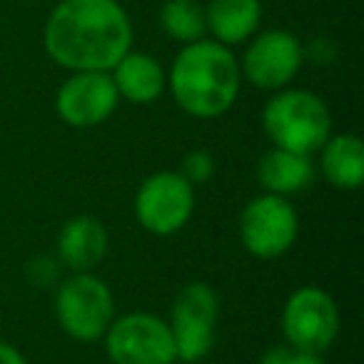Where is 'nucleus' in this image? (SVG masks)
Here are the masks:
<instances>
[{
    "instance_id": "f257e3e1",
    "label": "nucleus",
    "mask_w": 364,
    "mask_h": 364,
    "mask_svg": "<svg viewBox=\"0 0 364 364\" xmlns=\"http://www.w3.org/2000/svg\"><path fill=\"white\" fill-rule=\"evenodd\" d=\"M130 46V18L117 0H60L48 18V55L73 73L112 70Z\"/></svg>"
},
{
    "instance_id": "f03ea898",
    "label": "nucleus",
    "mask_w": 364,
    "mask_h": 364,
    "mask_svg": "<svg viewBox=\"0 0 364 364\" xmlns=\"http://www.w3.org/2000/svg\"><path fill=\"white\" fill-rule=\"evenodd\" d=\"M242 70L228 46L195 41L177 53L170 70L175 102L193 117H220L235 105Z\"/></svg>"
},
{
    "instance_id": "7ed1b4c3",
    "label": "nucleus",
    "mask_w": 364,
    "mask_h": 364,
    "mask_svg": "<svg viewBox=\"0 0 364 364\" xmlns=\"http://www.w3.org/2000/svg\"><path fill=\"white\" fill-rule=\"evenodd\" d=\"M262 127L274 147L312 155L327 142L332 117L319 95L309 90H277L264 105Z\"/></svg>"
},
{
    "instance_id": "20e7f679",
    "label": "nucleus",
    "mask_w": 364,
    "mask_h": 364,
    "mask_svg": "<svg viewBox=\"0 0 364 364\" xmlns=\"http://www.w3.org/2000/svg\"><path fill=\"white\" fill-rule=\"evenodd\" d=\"M55 314L63 332L77 342H95L107 332L115 314L112 292L92 272H75L58 287Z\"/></svg>"
},
{
    "instance_id": "39448f33",
    "label": "nucleus",
    "mask_w": 364,
    "mask_h": 364,
    "mask_svg": "<svg viewBox=\"0 0 364 364\" xmlns=\"http://www.w3.org/2000/svg\"><path fill=\"white\" fill-rule=\"evenodd\" d=\"M220 302L210 284L190 282L177 292L170 312V332L175 339L177 362L193 364L208 357L215 344Z\"/></svg>"
},
{
    "instance_id": "423d86ee",
    "label": "nucleus",
    "mask_w": 364,
    "mask_h": 364,
    "mask_svg": "<svg viewBox=\"0 0 364 364\" xmlns=\"http://www.w3.org/2000/svg\"><path fill=\"white\" fill-rule=\"evenodd\" d=\"M105 337L107 354L115 364H175L177 349L170 324L157 314L130 312L110 322Z\"/></svg>"
},
{
    "instance_id": "0eeeda50",
    "label": "nucleus",
    "mask_w": 364,
    "mask_h": 364,
    "mask_svg": "<svg viewBox=\"0 0 364 364\" xmlns=\"http://www.w3.org/2000/svg\"><path fill=\"white\" fill-rule=\"evenodd\" d=\"M195 210V188L180 172L162 170L150 175L135 195V218L147 232L167 235L180 232Z\"/></svg>"
},
{
    "instance_id": "6e6552de",
    "label": "nucleus",
    "mask_w": 364,
    "mask_h": 364,
    "mask_svg": "<svg viewBox=\"0 0 364 364\" xmlns=\"http://www.w3.org/2000/svg\"><path fill=\"white\" fill-rule=\"evenodd\" d=\"M299 218L287 198L264 193L250 200L240 215V240L259 259H274L294 245Z\"/></svg>"
},
{
    "instance_id": "1a4fd4ad",
    "label": "nucleus",
    "mask_w": 364,
    "mask_h": 364,
    "mask_svg": "<svg viewBox=\"0 0 364 364\" xmlns=\"http://www.w3.org/2000/svg\"><path fill=\"white\" fill-rule=\"evenodd\" d=\"M282 332L289 347L322 354L337 339L339 312L334 299L319 287H299L282 312Z\"/></svg>"
},
{
    "instance_id": "9d476101",
    "label": "nucleus",
    "mask_w": 364,
    "mask_h": 364,
    "mask_svg": "<svg viewBox=\"0 0 364 364\" xmlns=\"http://www.w3.org/2000/svg\"><path fill=\"white\" fill-rule=\"evenodd\" d=\"M117 87L107 73H73L55 95V110L70 127H95L105 122L117 107Z\"/></svg>"
},
{
    "instance_id": "9b49d317",
    "label": "nucleus",
    "mask_w": 364,
    "mask_h": 364,
    "mask_svg": "<svg viewBox=\"0 0 364 364\" xmlns=\"http://www.w3.org/2000/svg\"><path fill=\"white\" fill-rule=\"evenodd\" d=\"M304 53L299 41L287 31H267L247 48L240 70L259 90H282L299 73Z\"/></svg>"
},
{
    "instance_id": "f8f14e48",
    "label": "nucleus",
    "mask_w": 364,
    "mask_h": 364,
    "mask_svg": "<svg viewBox=\"0 0 364 364\" xmlns=\"http://www.w3.org/2000/svg\"><path fill=\"white\" fill-rule=\"evenodd\" d=\"M107 255V230L100 220L80 215L63 225L58 235V257L73 272H92Z\"/></svg>"
},
{
    "instance_id": "ddd939ff",
    "label": "nucleus",
    "mask_w": 364,
    "mask_h": 364,
    "mask_svg": "<svg viewBox=\"0 0 364 364\" xmlns=\"http://www.w3.org/2000/svg\"><path fill=\"white\" fill-rule=\"evenodd\" d=\"M112 82L117 95L135 105L155 102L165 90V70L152 55L145 53H125L112 68Z\"/></svg>"
},
{
    "instance_id": "4468645a",
    "label": "nucleus",
    "mask_w": 364,
    "mask_h": 364,
    "mask_svg": "<svg viewBox=\"0 0 364 364\" xmlns=\"http://www.w3.org/2000/svg\"><path fill=\"white\" fill-rule=\"evenodd\" d=\"M257 180L272 195H294L307 190L314 182V165L309 155L272 147L257 165Z\"/></svg>"
},
{
    "instance_id": "2eb2a0df",
    "label": "nucleus",
    "mask_w": 364,
    "mask_h": 364,
    "mask_svg": "<svg viewBox=\"0 0 364 364\" xmlns=\"http://www.w3.org/2000/svg\"><path fill=\"white\" fill-rule=\"evenodd\" d=\"M262 6L259 0H210L205 11L208 31L223 46H237L247 41L259 26Z\"/></svg>"
},
{
    "instance_id": "dca6fc26",
    "label": "nucleus",
    "mask_w": 364,
    "mask_h": 364,
    "mask_svg": "<svg viewBox=\"0 0 364 364\" xmlns=\"http://www.w3.org/2000/svg\"><path fill=\"white\" fill-rule=\"evenodd\" d=\"M322 167L329 185L339 190H357L364 180V145L357 135L327 137L322 147Z\"/></svg>"
},
{
    "instance_id": "f3484780",
    "label": "nucleus",
    "mask_w": 364,
    "mask_h": 364,
    "mask_svg": "<svg viewBox=\"0 0 364 364\" xmlns=\"http://www.w3.org/2000/svg\"><path fill=\"white\" fill-rule=\"evenodd\" d=\"M162 31L177 43L203 41L208 23H205V8L198 0H170L160 11Z\"/></svg>"
},
{
    "instance_id": "a211bd4d",
    "label": "nucleus",
    "mask_w": 364,
    "mask_h": 364,
    "mask_svg": "<svg viewBox=\"0 0 364 364\" xmlns=\"http://www.w3.org/2000/svg\"><path fill=\"white\" fill-rule=\"evenodd\" d=\"M177 172H180V175L195 188V185H203V182H208L210 177H213L215 160L208 150H193L185 155V160H182V165Z\"/></svg>"
},
{
    "instance_id": "6ab92c4d",
    "label": "nucleus",
    "mask_w": 364,
    "mask_h": 364,
    "mask_svg": "<svg viewBox=\"0 0 364 364\" xmlns=\"http://www.w3.org/2000/svg\"><path fill=\"white\" fill-rule=\"evenodd\" d=\"M284 364H324V362H322V354L302 352V349H289V357Z\"/></svg>"
},
{
    "instance_id": "aec40b11",
    "label": "nucleus",
    "mask_w": 364,
    "mask_h": 364,
    "mask_svg": "<svg viewBox=\"0 0 364 364\" xmlns=\"http://www.w3.org/2000/svg\"><path fill=\"white\" fill-rule=\"evenodd\" d=\"M289 349L292 347H282V344H277V347L267 349V352L262 354V359H259V364H284L289 357Z\"/></svg>"
},
{
    "instance_id": "412c9836",
    "label": "nucleus",
    "mask_w": 364,
    "mask_h": 364,
    "mask_svg": "<svg viewBox=\"0 0 364 364\" xmlns=\"http://www.w3.org/2000/svg\"><path fill=\"white\" fill-rule=\"evenodd\" d=\"M0 364H28V362L13 344L0 342Z\"/></svg>"
}]
</instances>
